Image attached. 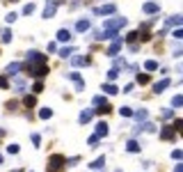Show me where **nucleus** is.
I'll list each match as a JSON object with an SVG mask.
<instances>
[{
    "instance_id": "nucleus-4",
    "label": "nucleus",
    "mask_w": 183,
    "mask_h": 172,
    "mask_svg": "<svg viewBox=\"0 0 183 172\" xmlns=\"http://www.w3.org/2000/svg\"><path fill=\"white\" fill-rule=\"evenodd\" d=\"M96 136L99 138L108 136V124H105V122H99V124H96Z\"/></svg>"
},
{
    "instance_id": "nucleus-26",
    "label": "nucleus",
    "mask_w": 183,
    "mask_h": 172,
    "mask_svg": "<svg viewBox=\"0 0 183 172\" xmlns=\"http://www.w3.org/2000/svg\"><path fill=\"white\" fill-rule=\"evenodd\" d=\"M172 117H174L172 110H162V120H172Z\"/></svg>"
},
{
    "instance_id": "nucleus-33",
    "label": "nucleus",
    "mask_w": 183,
    "mask_h": 172,
    "mask_svg": "<svg viewBox=\"0 0 183 172\" xmlns=\"http://www.w3.org/2000/svg\"><path fill=\"white\" fill-rule=\"evenodd\" d=\"M16 89H25V80H21V78L16 80Z\"/></svg>"
},
{
    "instance_id": "nucleus-32",
    "label": "nucleus",
    "mask_w": 183,
    "mask_h": 172,
    "mask_svg": "<svg viewBox=\"0 0 183 172\" xmlns=\"http://www.w3.org/2000/svg\"><path fill=\"white\" fill-rule=\"evenodd\" d=\"M117 76H119V71H117V69H112V71H110V73H108V78H110V80H115V78H117Z\"/></svg>"
},
{
    "instance_id": "nucleus-17",
    "label": "nucleus",
    "mask_w": 183,
    "mask_h": 172,
    "mask_svg": "<svg viewBox=\"0 0 183 172\" xmlns=\"http://www.w3.org/2000/svg\"><path fill=\"white\" fill-rule=\"evenodd\" d=\"M51 115H53V110H51V108H41V110H39V117H41V120H48Z\"/></svg>"
},
{
    "instance_id": "nucleus-41",
    "label": "nucleus",
    "mask_w": 183,
    "mask_h": 172,
    "mask_svg": "<svg viewBox=\"0 0 183 172\" xmlns=\"http://www.w3.org/2000/svg\"><path fill=\"white\" fill-rule=\"evenodd\" d=\"M174 172H183V165H176V167H174Z\"/></svg>"
},
{
    "instance_id": "nucleus-12",
    "label": "nucleus",
    "mask_w": 183,
    "mask_h": 172,
    "mask_svg": "<svg viewBox=\"0 0 183 172\" xmlns=\"http://www.w3.org/2000/svg\"><path fill=\"white\" fill-rule=\"evenodd\" d=\"M126 149H128V151H133V154H137V151H140V145H137L135 140H128V145H126Z\"/></svg>"
},
{
    "instance_id": "nucleus-39",
    "label": "nucleus",
    "mask_w": 183,
    "mask_h": 172,
    "mask_svg": "<svg viewBox=\"0 0 183 172\" xmlns=\"http://www.w3.org/2000/svg\"><path fill=\"white\" fill-rule=\"evenodd\" d=\"M181 126H183V122H181V120L174 122V129H176V131H181Z\"/></svg>"
},
{
    "instance_id": "nucleus-18",
    "label": "nucleus",
    "mask_w": 183,
    "mask_h": 172,
    "mask_svg": "<svg viewBox=\"0 0 183 172\" xmlns=\"http://www.w3.org/2000/svg\"><path fill=\"white\" fill-rule=\"evenodd\" d=\"M146 117H149V110H140V113H135V120H146Z\"/></svg>"
},
{
    "instance_id": "nucleus-38",
    "label": "nucleus",
    "mask_w": 183,
    "mask_h": 172,
    "mask_svg": "<svg viewBox=\"0 0 183 172\" xmlns=\"http://www.w3.org/2000/svg\"><path fill=\"white\" fill-rule=\"evenodd\" d=\"M25 106H34V96H28V99H25Z\"/></svg>"
},
{
    "instance_id": "nucleus-6",
    "label": "nucleus",
    "mask_w": 183,
    "mask_h": 172,
    "mask_svg": "<svg viewBox=\"0 0 183 172\" xmlns=\"http://www.w3.org/2000/svg\"><path fill=\"white\" fill-rule=\"evenodd\" d=\"M158 9H160V7H158L156 2H144V12L146 14H156Z\"/></svg>"
},
{
    "instance_id": "nucleus-37",
    "label": "nucleus",
    "mask_w": 183,
    "mask_h": 172,
    "mask_svg": "<svg viewBox=\"0 0 183 172\" xmlns=\"http://www.w3.org/2000/svg\"><path fill=\"white\" fill-rule=\"evenodd\" d=\"M32 142H34V145H37V147H39V142H41V138L37 136V133H32Z\"/></svg>"
},
{
    "instance_id": "nucleus-10",
    "label": "nucleus",
    "mask_w": 183,
    "mask_h": 172,
    "mask_svg": "<svg viewBox=\"0 0 183 172\" xmlns=\"http://www.w3.org/2000/svg\"><path fill=\"white\" fill-rule=\"evenodd\" d=\"M16 71H21V62H11L9 67H7V73H9V76H14Z\"/></svg>"
},
{
    "instance_id": "nucleus-28",
    "label": "nucleus",
    "mask_w": 183,
    "mask_h": 172,
    "mask_svg": "<svg viewBox=\"0 0 183 172\" xmlns=\"http://www.w3.org/2000/svg\"><path fill=\"white\" fill-rule=\"evenodd\" d=\"M169 25H181V16H172V21H169Z\"/></svg>"
},
{
    "instance_id": "nucleus-11",
    "label": "nucleus",
    "mask_w": 183,
    "mask_h": 172,
    "mask_svg": "<svg viewBox=\"0 0 183 172\" xmlns=\"http://www.w3.org/2000/svg\"><path fill=\"white\" fill-rule=\"evenodd\" d=\"M46 71H48V69L46 67H39V69H32V76H37V78H44V76H46Z\"/></svg>"
},
{
    "instance_id": "nucleus-8",
    "label": "nucleus",
    "mask_w": 183,
    "mask_h": 172,
    "mask_svg": "<svg viewBox=\"0 0 183 172\" xmlns=\"http://www.w3.org/2000/svg\"><path fill=\"white\" fill-rule=\"evenodd\" d=\"M92 115H94V110H83V115H80V124H87V122L92 120Z\"/></svg>"
},
{
    "instance_id": "nucleus-2",
    "label": "nucleus",
    "mask_w": 183,
    "mask_h": 172,
    "mask_svg": "<svg viewBox=\"0 0 183 172\" xmlns=\"http://www.w3.org/2000/svg\"><path fill=\"white\" fill-rule=\"evenodd\" d=\"M119 48H121V39H119V37H115L112 46L108 48V55H117V53H119Z\"/></svg>"
},
{
    "instance_id": "nucleus-16",
    "label": "nucleus",
    "mask_w": 183,
    "mask_h": 172,
    "mask_svg": "<svg viewBox=\"0 0 183 172\" xmlns=\"http://www.w3.org/2000/svg\"><path fill=\"white\" fill-rule=\"evenodd\" d=\"M160 138H162V140H172V138H174V131H172V129H165V131L160 133Z\"/></svg>"
},
{
    "instance_id": "nucleus-36",
    "label": "nucleus",
    "mask_w": 183,
    "mask_h": 172,
    "mask_svg": "<svg viewBox=\"0 0 183 172\" xmlns=\"http://www.w3.org/2000/svg\"><path fill=\"white\" fill-rule=\"evenodd\" d=\"M174 39H183V30H178V28H176V30H174Z\"/></svg>"
},
{
    "instance_id": "nucleus-35",
    "label": "nucleus",
    "mask_w": 183,
    "mask_h": 172,
    "mask_svg": "<svg viewBox=\"0 0 183 172\" xmlns=\"http://www.w3.org/2000/svg\"><path fill=\"white\" fill-rule=\"evenodd\" d=\"M172 156H174V158H176V161H178V158L183 156V151H181V149H174V151H172Z\"/></svg>"
},
{
    "instance_id": "nucleus-30",
    "label": "nucleus",
    "mask_w": 183,
    "mask_h": 172,
    "mask_svg": "<svg viewBox=\"0 0 183 172\" xmlns=\"http://www.w3.org/2000/svg\"><path fill=\"white\" fill-rule=\"evenodd\" d=\"M32 12H34V5H25L23 7V14H32Z\"/></svg>"
},
{
    "instance_id": "nucleus-23",
    "label": "nucleus",
    "mask_w": 183,
    "mask_h": 172,
    "mask_svg": "<svg viewBox=\"0 0 183 172\" xmlns=\"http://www.w3.org/2000/svg\"><path fill=\"white\" fill-rule=\"evenodd\" d=\"M92 103H94V106H103L105 99H103V96H94V99H92Z\"/></svg>"
},
{
    "instance_id": "nucleus-42",
    "label": "nucleus",
    "mask_w": 183,
    "mask_h": 172,
    "mask_svg": "<svg viewBox=\"0 0 183 172\" xmlns=\"http://www.w3.org/2000/svg\"><path fill=\"white\" fill-rule=\"evenodd\" d=\"M2 161H5V158H2V154H0V163H2Z\"/></svg>"
},
{
    "instance_id": "nucleus-13",
    "label": "nucleus",
    "mask_w": 183,
    "mask_h": 172,
    "mask_svg": "<svg viewBox=\"0 0 183 172\" xmlns=\"http://www.w3.org/2000/svg\"><path fill=\"white\" fill-rule=\"evenodd\" d=\"M57 39H60V42H69V39H71L69 30H60V32H57Z\"/></svg>"
},
{
    "instance_id": "nucleus-34",
    "label": "nucleus",
    "mask_w": 183,
    "mask_h": 172,
    "mask_svg": "<svg viewBox=\"0 0 183 172\" xmlns=\"http://www.w3.org/2000/svg\"><path fill=\"white\" fill-rule=\"evenodd\" d=\"M16 19H18V16H16V14H7V19H5V21H7V23H14Z\"/></svg>"
},
{
    "instance_id": "nucleus-27",
    "label": "nucleus",
    "mask_w": 183,
    "mask_h": 172,
    "mask_svg": "<svg viewBox=\"0 0 183 172\" xmlns=\"http://www.w3.org/2000/svg\"><path fill=\"white\" fill-rule=\"evenodd\" d=\"M181 103H183V96H174V99H172V106H176V108H178Z\"/></svg>"
},
{
    "instance_id": "nucleus-7",
    "label": "nucleus",
    "mask_w": 183,
    "mask_h": 172,
    "mask_svg": "<svg viewBox=\"0 0 183 172\" xmlns=\"http://www.w3.org/2000/svg\"><path fill=\"white\" fill-rule=\"evenodd\" d=\"M167 85H169V80H167V78H165V80H160V83H156V85H153V92H156V94H160L162 89L167 87Z\"/></svg>"
},
{
    "instance_id": "nucleus-19",
    "label": "nucleus",
    "mask_w": 183,
    "mask_h": 172,
    "mask_svg": "<svg viewBox=\"0 0 183 172\" xmlns=\"http://www.w3.org/2000/svg\"><path fill=\"white\" fill-rule=\"evenodd\" d=\"M103 92L105 94H117V87L115 85H103Z\"/></svg>"
},
{
    "instance_id": "nucleus-5",
    "label": "nucleus",
    "mask_w": 183,
    "mask_h": 172,
    "mask_svg": "<svg viewBox=\"0 0 183 172\" xmlns=\"http://www.w3.org/2000/svg\"><path fill=\"white\" fill-rule=\"evenodd\" d=\"M62 163H64L62 156H53V158H51V165H48V167H51V170H57V167H62Z\"/></svg>"
},
{
    "instance_id": "nucleus-24",
    "label": "nucleus",
    "mask_w": 183,
    "mask_h": 172,
    "mask_svg": "<svg viewBox=\"0 0 183 172\" xmlns=\"http://www.w3.org/2000/svg\"><path fill=\"white\" fill-rule=\"evenodd\" d=\"M137 83H142V85L149 83V76H146V73H140V76H137Z\"/></svg>"
},
{
    "instance_id": "nucleus-14",
    "label": "nucleus",
    "mask_w": 183,
    "mask_h": 172,
    "mask_svg": "<svg viewBox=\"0 0 183 172\" xmlns=\"http://www.w3.org/2000/svg\"><path fill=\"white\" fill-rule=\"evenodd\" d=\"M103 165H105V158H103V156L96 158V161L92 163V167H94V170H103Z\"/></svg>"
},
{
    "instance_id": "nucleus-1",
    "label": "nucleus",
    "mask_w": 183,
    "mask_h": 172,
    "mask_svg": "<svg viewBox=\"0 0 183 172\" xmlns=\"http://www.w3.org/2000/svg\"><path fill=\"white\" fill-rule=\"evenodd\" d=\"M55 9H57V2H55V0H48L46 9H44V19H51V16L55 14Z\"/></svg>"
},
{
    "instance_id": "nucleus-9",
    "label": "nucleus",
    "mask_w": 183,
    "mask_h": 172,
    "mask_svg": "<svg viewBox=\"0 0 183 172\" xmlns=\"http://www.w3.org/2000/svg\"><path fill=\"white\" fill-rule=\"evenodd\" d=\"M28 60H32V62H34V60H37V62H44V55H41V53H37V51H30V53H28Z\"/></svg>"
},
{
    "instance_id": "nucleus-15",
    "label": "nucleus",
    "mask_w": 183,
    "mask_h": 172,
    "mask_svg": "<svg viewBox=\"0 0 183 172\" xmlns=\"http://www.w3.org/2000/svg\"><path fill=\"white\" fill-rule=\"evenodd\" d=\"M87 28H89V21L85 19V21H78V25H76V30H78V32H85Z\"/></svg>"
},
{
    "instance_id": "nucleus-25",
    "label": "nucleus",
    "mask_w": 183,
    "mask_h": 172,
    "mask_svg": "<svg viewBox=\"0 0 183 172\" xmlns=\"http://www.w3.org/2000/svg\"><path fill=\"white\" fill-rule=\"evenodd\" d=\"M87 142H89V147H94L96 142H99V136H89V138H87Z\"/></svg>"
},
{
    "instance_id": "nucleus-29",
    "label": "nucleus",
    "mask_w": 183,
    "mask_h": 172,
    "mask_svg": "<svg viewBox=\"0 0 183 172\" xmlns=\"http://www.w3.org/2000/svg\"><path fill=\"white\" fill-rule=\"evenodd\" d=\"M73 64H78V67H83V64H87V60H85V57H76V60H73Z\"/></svg>"
},
{
    "instance_id": "nucleus-31",
    "label": "nucleus",
    "mask_w": 183,
    "mask_h": 172,
    "mask_svg": "<svg viewBox=\"0 0 183 172\" xmlns=\"http://www.w3.org/2000/svg\"><path fill=\"white\" fill-rule=\"evenodd\" d=\"M71 51H73V48H62V51H60V55H62V57H69V55H71Z\"/></svg>"
},
{
    "instance_id": "nucleus-3",
    "label": "nucleus",
    "mask_w": 183,
    "mask_h": 172,
    "mask_svg": "<svg viewBox=\"0 0 183 172\" xmlns=\"http://www.w3.org/2000/svg\"><path fill=\"white\" fill-rule=\"evenodd\" d=\"M112 12H115V5H103V7H96L94 14L101 16V14H112Z\"/></svg>"
},
{
    "instance_id": "nucleus-22",
    "label": "nucleus",
    "mask_w": 183,
    "mask_h": 172,
    "mask_svg": "<svg viewBox=\"0 0 183 172\" xmlns=\"http://www.w3.org/2000/svg\"><path fill=\"white\" fill-rule=\"evenodd\" d=\"M2 42H5V44H9V42H11V32H9V30L2 32Z\"/></svg>"
},
{
    "instance_id": "nucleus-20",
    "label": "nucleus",
    "mask_w": 183,
    "mask_h": 172,
    "mask_svg": "<svg viewBox=\"0 0 183 172\" xmlns=\"http://www.w3.org/2000/svg\"><path fill=\"white\" fill-rule=\"evenodd\" d=\"M144 67H146V69H149V71H156V69H158V64H156V62H153V60H149V62H146V64H144Z\"/></svg>"
},
{
    "instance_id": "nucleus-40",
    "label": "nucleus",
    "mask_w": 183,
    "mask_h": 172,
    "mask_svg": "<svg viewBox=\"0 0 183 172\" xmlns=\"http://www.w3.org/2000/svg\"><path fill=\"white\" fill-rule=\"evenodd\" d=\"M18 151V145H9V154H16Z\"/></svg>"
},
{
    "instance_id": "nucleus-21",
    "label": "nucleus",
    "mask_w": 183,
    "mask_h": 172,
    "mask_svg": "<svg viewBox=\"0 0 183 172\" xmlns=\"http://www.w3.org/2000/svg\"><path fill=\"white\" fill-rule=\"evenodd\" d=\"M119 113H121V115H124V117H131V115H133V110H131V108H128V106H124V108H121V110H119Z\"/></svg>"
}]
</instances>
